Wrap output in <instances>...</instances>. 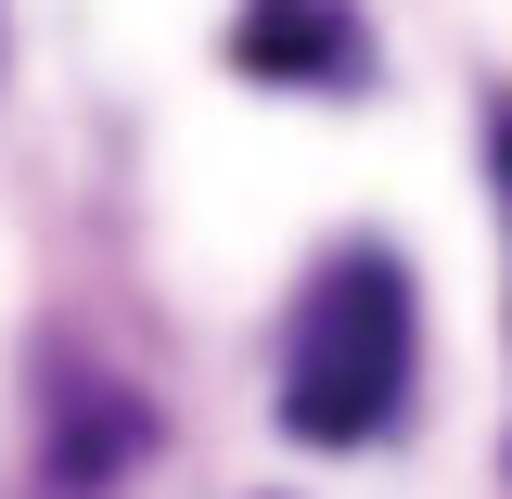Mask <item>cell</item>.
Returning a JSON list of instances; mask_svg holds the SVG:
<instances>
[{"mask_svg": "<svg viewBox=\"0 0 512 499\" xmlns=\"http://www.w3.org/2000/svg\"><path fill=\"white\" fill-rule=\"evenodd\" d=\"M410 410V269L384 244L320 256V282L295 295L282 333V436L308 448H372Z\"/></svg>", "mask_w": 512, "mask_h": 499, "instance_id": "cell-1", "label": "cell"}, {"mask_svg": "<svg viewBox=\"0 0 512 499\" xmlns=\"http://www.w3.org/2000/svg\"><path fill=\"white\" fill-rule=\"evenodd\" d=\"M231 52H244V77H308V90H346V77H359V26H346L333 0H244Z\"/></svg>", "mask_w": 512, "mask_h": 499, "instance_id": "cell-2", "label": "cell"}, {"mask_svg": "<svg viewBox=\"0 0 512 499\" xmlns=\"http://www.w3.org/2000/svg\"><path fill=\"white\" fill-rule=\"evenodd\" d=\"M487 167H500V205H512V116L487 128Z\"/></svg>", "mask_w": 512, "mask_h": 499, "instance_id": "cell-3", "label": "cell"}]
</instances>
